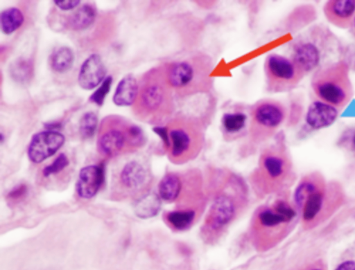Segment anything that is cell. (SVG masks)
<instances>
[{
    "label": "cell",
    "mask_w": 355,
    "mask_h": 270,
    "mask_svg": "<svg viewBox=\"0 0 355 270\" xmlns=\"http://www.w3.org/2000/svg\"><path fill=\"white\" fill-rule=\"evenodd\" d=\"M166 80L175 96L189 98L208 93L213 88L212 58L204 53H196L162 66Z\"/></svg>",
    "instance_id": "cell-1"
},
{
    "label": "cell",
    "mask_w": 355,
    "mask_h": 270,
    "mask_svg": "<svg viewBox=\"0 0 355 270\" xmlns=\"http://www.w3.org/2000/svg\"><path fill=\"white\" fill-rule=\"evenodd\" d=\"M162 138L170 160L183 163L194 159L204 143L203 127L198 118L178 114L173 116L164 127L154 128Z\"/></svg>",
    "instance_id": "cell-2"
},
{
    "label": "cell",
    "mask_w": 355,
    "mask_h": 270,
    "mask_svg": "<svg viewBox=\"0 0 355 270\" xmlns=\"http://www.w3.org/2000/svg\"><path fill=\"white\" fill-rule=\"evenodd\" d=\"M139 93V111L142 117L151 123H161L173 116L175 96L162 66L147 73Z\"/></svg>",
    "instance_id": "cell-3"
},
{
    "label": "cell",
    "mask_w": 355,
    "mask_h": 270,
    "mask_svg": "<svg viewBox=\"0 0 355 270\" xmlns=\"http://www.w3.org/2000/svg\"><path fill=\"white\" fill-rule=\"evenodd\" d=\"M311 86L319 100L338 109L345 107L354 95L349 67L344 60L318 69L312 77Z\"/></svg>",
    "instance_id": "cell-4"
},
{
    "label": "cell",
    "mask_w": 355,
    "mask_h": 270,
    "mask_svg": "<svg viewBox=\"0 0 355 270\" xmlns=\"http://www.w3.org/2000/svg\"><path fill=\"white\" fill-rule=\"evenodd\" d=\"M286 106L280 101L265 98L250 107L248 132L251 141L260 143L271 137L284 122Z\"/></svg>",
    "instance_id": "cell-5"
},
{
    "label": "cell",
    "mask_w": 355,
    "mask_h": 270,
    "mask_svg": "<svg viewBox=\"0 0 355 270\" xmlns=\"http://www.w3.org/2000/svg\"><path fill=\"white\" fill-rule=\"evenodd\" d=\"M263 70L266 89L271 93L293 89L306 75L291 57L277 53L267 55Z\"/></svg>",
    "instance_id": "cell-6"
},
{
    "label": "cell",
    "mask_w": 355,
    "mask_h": 270,
    "mask_svg": "<svg viewBox=\"0 0 355 270\" xmlns=\"http://www.w3.org/2000/svg\"><path fill=\"white\" fill-rule=\"evenodd\" d=\"M238 206L235 198L227 192L216 195L208 210L202 228L205 240L211 241L235 219Z\"/></svg>",
    "instance_id": "cell-7"
},
{
    "label": "cell",
    "mask_w": 355,
    "mask_h": 270,
    "mask_svg": "<svg viewBox=\"0 0 355 270\" xmlns=\"http://www.w3.org/2000/svg\"><path fill=\"white\" fill-rule=\"evenodd\" d=\"M289 169V161L284 150L279 146L265 149L261 154L258 177L266 190L283 179Z\"/></svg>",
    "instance_id": "cell-8"
},
{
    "label": "cell",
    "mask_w": 355,
    "mask_h": 270,
    "mask_svg": "<svg viewBox=\"0 0 355 270\" xmlns=\"http://www.w3.org/2000/svg\"><path fill=\"white\" fill-rule=\"evenodd\" d=\"M295 216L293 208L284 201H275L271 207L260 208L256 214L253 228L257 235H268L289 223Z\"/></svg>",
    "instance_id": "cell-9"
},
{
    "label": "cell",
    "mask_w": 355,
    "mask_h": 270,
    "mask_svg": "<svg viewBox=\"0 0 355 270\" xmlns=\"http://www.w3.org/2000/svg\"><path fill=\"white\" fill-rule=\"evenodd\" d=\"M64 140L63 134L53 130L35 134L28 147L29 159L35 163H41L53 155L62 146Z\"/></svg>",
    "instance_id": "cell-10"
},
{
    "label": "cell",
    "mask_w": 355,
    "mask_h": 270,
    "mask_svg": "<svg viewBox=\"0 0 355 270\" xmlns=\"http://www.w3.org/2000/svg\"><path fill=\"white\" fill-rule=\"evenodd\" d=\"M250 107L236 105L223 112L220 129L227 140L235 139L249 129Z\"/></svg>",
    "instance_id": "cell-11"
},
{
    "label": "cell",
    "mask_w": 355,
    "mask_h": 270,
    "mask_svg": "<svg viewBox=\"0 0 355 270\" xmlns=\"http://www.w3.org/2000/svg\"><path fill=\"white\" fill-rule=\"evenodd\" d=\"M326 19L334 26L352 28L355 17V0H329L323 6Z\"/></svg>",
    "instance_id": "cell-12"
},
{
    "label": "cell",
    "mask_w": 355,
    "mask_h": 270,
    "mask_svg": "<svg viewBox=\"0 0 355 270\" xmlns=\"http://www.w3.org/2000/svg\"><path fill=\"white\" fill-rule=\"evenodd\" d=\"M105 74L106 68L101 56L93 53L83 62L78 82L82 89L92 90L105 80Z\"/></svg>",
    "instance_id": "cell-13"
},
{
    "label": "cell",
    "mask_w": 355,
    "mask_h": 270,
    "mask_svg": "<svg viewBox=\"0 0 355 270\" xmlns=\"http://www.w3.org/2000/svg\"><path fill=\"white\" fill-rule=\"evenodd\" d=\"M339 109L320 100L312 102L305 116L307 125L313 129H320L332 125L337 119Z\"/></svg>",
    "instance_id": "cell-14"
},
{
    "label": "cell",
    "mask_w": 355,
    "mask_h": 270,
    "mask_svg": "<svg viewBox=\"0 0 355 270\" xmlns=\"http://www.w3.org/2000/svg\"><path fill=\"white\" fill-rule=\"evenodd\" d=\"M103 181V170L96 165L83 168L78 175L76 190L78 195L85 199L94 197Z\"/></svg>",
    "instance_id": "cell-15"
},
{
    "label": "cell",
    "mask_w": 355,
    "mask_h": 270,
    "mask_svg": "<svg viewBox=\"0 0 355 270\" xmlns=\"http://www.w3.org/2000/svg\"><path fill=\"white\" fill-rule=\"evenodd\" d=\"M290 57L306 74L319 64L321 53L313 42L300 41L294 45Z\"/></svg>",
    "instance_id": "cell-16"
},
{
    "label": "cell",
    "mask_w": 355,
    "mask_h": 270,
    "mask_svg": "<svg viewBox=\"0 0 355 270\" xmlns=\"http://www.w3.org/2000/svg\"><path fill=\"white\" fill-rule=\"evenodd\" d=\"M139 94L137 79L131 74L124 76L118 83L113 96L114 103L119 107L133 104Z\"/></svg>",
    "instance_id": "cell-17"
},
{
    "label": "cell",
    "mask_w": 355,
    "mask_h": 270,
    "mask_svg": "<svg viewBox=\"0 0 355 270\" xmlns=\"http://www.w3.org/2000/svg\"><path fill=\"white\" fill-rule=\"evenodd\" d=\"M126 140L125 134L121 130L117 129H109L98 138V151L103 155L113 156L122 150Z\"/></svg>",
    "instance_id": "cell-18"
},
{
    "label": "cell",
    "mask_w": 355,
    "mask_h": 270,
    "mask_svg": "<svg viewBox=\"0 0 355 270\" xmlns=\"http://www.w3.org/2000/svg\"><path fill=\"white\" fill-rule=\"evenodd\" d=\"M183 183L181 177L176 173L166 174L158 185V195L161 199L168 202H175L181 196Z\"/></svg>",
    "instance_id": "cell-19"
},
{
    "label": "cell",
    "mask_w": 355,
    "mask_h": 270,
    "mask_svg": "<svg viewBox=\"0 0 355 270\" xmlns=\"http://www.w3.org/2000/svg\"><path fill=\"white\" fill-rule=\"evenodd\" d=\"M197 213L193 208H180L167 212L164 219L168 226L177 231L189 229L195 223Z\"/></svg>",
    "instance_id": "cell-20"
},
{
    "label": "cell",
    "mask_w": 355,
    "mask_h": 270,
    "mask_svg": "<svg viewBox=\"0 0 355 270\" xmlns=\"http://www.w3.org/2000/svg\"><path fill=\"white\" fill-rule=\"evenodd\" d=\"M148 174L144 168L138 162L128 163L121 172L122 183L130 189H137L146 182Z\"/></svg>",
    "instance_id": "cell-21"
},
{
    "label": "cell",
    "mask_w": 355,
    "mask_h": 270,
    "mask_svg": "<svg viewBox=\"0 0 355 270\" xmlns=\"http://www.w3.org/2000/svg\"><path fill=\"white\" fill-rule=\"evenodd\" d=\"M162 199L155 192H148L141 196L135 204V214L140 218L147 219L158 214L161 209Z\"/></svg>",
    "instance_id": "cell-22"
},
{
    "label": "cell",
    "mask_w": 355,
    "mask_h": 270,
    "mask_svg": "<svg viewBox=\"0 0 355 270\" xmlns=\"http://www.w3.org/2000/svg\"><path fill=\"white\" fill-rule=\"evenodd\" d=\"M96 17L95 8L89 3H85L69 17L67 25L73 30H81L91 26Z\"/></svg>",
    "instance_id": "cell-23"
},
{
    "label": "cell",
    "mask_w": 355,
    "mask_h": 270,
    "mask_svg": "<svg viewBox=\"0 0 355 270\" xmlns=\"http://www.w3.org/2000/svg\"><path fill=\"white\" fill-rule=\"evenodd\" d=\"M324 201V190L320 187L308 195L302 206L303 219L306 222L314 220L321 212Z\"/></svg>",
    "instance_id": "cell-24"
},
{
    "label": "cell",
    "mask_w": 355,
    "mask_h": 270,
    "mask_svg": "<svg viewBox=\"0 0 355 270\" xmlns=\"http://www.w3.org/2000/svg\"><path fill=\"white\" fill-rule=\"evenodd\" d=\"M74 54L72 50L67 46H62L55 50L50 57L51 69L58 73L68 71L73 64Z\"/></svg>",
    "instance_id": "cell-25"
},
{
    "label": "cell",
    "mask_w": 355,
    "mask_h": 270,
    "mask_svg": "<svg viewBox=\"0 0 355 270\" xmlns=\"http://www.w3.org/2000/svg\"><path fill=\"white\" fill-rule=\"evenodd\" d=\"M9 72L11 78L17 82L27 83L33 77V64L30 60L19 57L10 64Z\"/></svg>",
    "instance_id": "cell-26"
},
{
    "label": "cell",
    "mask_w": 355,
    "mask_h": 270,
    "mask_svg": "<svg viewBox=\"0 0 355 270\" xmlns=\"http://www.w3.org/2000/svg\"><path fill=\"white\" fill-rule=\"evenodd\" d=\"M24 21V15L19 8L15 7L6 8L1 13V30L4 34L10 35L17 30Z\"/></svg>",
    "instance_id": "cell-27"
},
{
    "label": "cell",
    "mask_w": 355,
    "mask_h": 270,
    "mask_svg": "<svg viewBox=\"0 0 355 270\" xmlns=\"http://www.w3.org/2000/svg\"><path fill=\"white\" fill-rule=\"evenodd\" d=\"M98 123V118L95 113L88 111L85 113L79 123V131L80 135L88 138L92 137L95 133Z\"/></svg>",
    "instance_id": "cell-28"
},
{
    "label": "cell",
    "mask_w": 355,
    "mask_h": 270,
    "mask_svg": "<svg viewBox=\"0 0 355 270\" xmlns=\"http://www.w3.org/2000/svg\"><path fill=\"white\" fill-rule=\"evenodd\" d=\"M318 188V183L312 180H306L301 183L296 188L294 195V199L297 206L302 208L307 195Z\"/></svg>",
    "instance_id": "cell-29"
},
{
    "label": "cell",
    "mask_w": 355,
    "mask_h": 270,
    "mask_svg": "<svg viewBox=\"0 0 355 270\" xmlns=\"http://www.w3.org/2000/svg\"><path fill=\"white\" fill-rule=\"evenodd\" d=\"M112 78L107 76L102 82L101 85L91 95L89 100L101 106L110 91L112 86Z\"/></svg>",
    "instance_id": "cell-30"
},
{
    "label": "cell",
    "mask_w": 355,
    "mask_h": 270,
    "mask_svg": "<svg viewBox=\"0 0 355 270\" xmlns=\"http://www.w3.org/2000/svg\"><path fill=\"white\" fill-rule=\"evenodd\" d=\"M69 165V160L64 154H60L54 161L49 165L45 167L42 171L44 177L56 174L62 170Z\"/></svg>",
    "instance_id": "cell-31"
},
{
    "label": "cell",
    "mask_w": 355,
    "mask_h": 270,
    "mask_svg": "<svg viewBox=\"0 0 355 270\" xmlns=\"http://www.w3.org/2000/svg\"><path fill=\"white\" fill-rule=\"evenodd\" d=\"M126 138L132 146L139 147L144 143L145 136L142 129L137 125H130L126 132Z\"/></svg>",
    "instance_id": "cell-32"
},
{
    "label": "cell",
    "mask_w": 355,
    "mask_h": 270,
    "mask_svg": "<svg viewBox=\"0 0 355 270\" xmlns=\"http://www.w3.org/2000/svg\"><path fill=\"white\" fill-rule=\"evenodd\" d=\"M55 5L58 6L62 10H69L73 9L80 3L79 0H71V1H54Z\"/></svg>",
    "instance_id": "cell-33"
},
{
    "label": "cell",
    "mask_w": 355,
    "mask_h": 270,
    "mask_svg": "<svg viewBox=\"0 0 355 270\" xmlns=\"http://www.w3.org/2000/svg\"><path fill=\"white\" fill-rule=\"evenodd\" d=\"M335 270H355V262L347 260L340 263Z\"/></svg>",
    "instance_id": "cell-34"
},
{
    "label": "cell",
    "mask_w": 355,
    "mask_h": 270,
    "mask_svg": "<svg viewBox=\"0 0 355 270\" xmlns=\"http://www.w3.org/2000/svg\"><path fill=\"white\" fill-rule=\"evenodd\" d=\"M26 190V189L24 186H20L19 187H17L15 189L12 190L10 192L8 196L10 197L12 199L18 198L23 195Z\"/></svg>",
    "instance_id": "cell-35"
},
{
    "label": "cell",
    "mask_w": 355,
    "mask_h": 270,
    "mask_svg": "<svg viewBox=\"0 0 355 270\" xmlns=\"http://www.w3.org/2000/svg\"><path fill=\"white\" fill-rule=\"evenodd\" d=\"M302 270H327L325 265L321 262L312 263Z\"/></svg>",
    "instance_id": "cell-36"
},
{
    "label": "cell",
    "mask_w": 355,
    "mask_h": 270,
    "mask_svg": "<svg viewBox=\"0 0 355 270\" xmlns=\"http://www.w3.org/2000/svg\"><path fill=\"white\" fill-rule=\"evenodd\" d=\"M351 148H352V150L355 154V131L353 132L352 138H351Z\"/></svg>",
    "instance_id": "cell-37"
},
{
    "label": "cell",
    "mask_w": 355,
    "mask_h": 270,
    "mask_svg": "<svg viewBox=\"0 0 355 270\" xmlns=\"http://www.w3.org/2000/svg\"><path fill=\"white\" fill-rule=\"evenodd\" d=\"M352 28V31H353L354 34L355 35V17L353 20Z\"/></svg>",
    "instance_id": "cell-38"
}]
</instances>
